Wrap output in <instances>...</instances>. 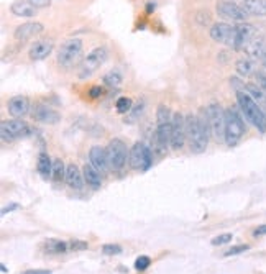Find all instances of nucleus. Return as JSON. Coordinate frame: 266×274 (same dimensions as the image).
Instances as JSON below:
<instances>
[{
  "mask_svg": "<svg viewBox=\"0 0 266 274\" xmlns=\"http://www.w3.org/2000/svg\"><path fill=\"white\" fill-rule=\"evenodd\" d=\"M53 48H54V45L51 40L36 41L32 48H30V60H33V61L44 60V58L49 56V53L53 51Z\"/></svg>",
  "mask_w": 266,
  "mask_h": 274,
  "instance_id": "nucleus-17",
  "label": "nucleus"
},
{
  "mask_svg": "<svg viewBox=\"0 0 266 274\" xmlns=\"http://www.w3.org/2000/svg\"><path fill=\"white\" fill-rule=\"evenodd\" d=\"M66 183L69 187L81 190L84 185V176L81 174V171L76 164H69L66 168Z\"/></svg>",
  "mask_w": 266,
  "mask_h": 274,
  "instance_id": "nucleus-20",
  "label": "nucleus"
},
{
  "mask_svg": "<svg viewBox=\"0 0 266 274\" xmlns=\"http://www.w3.org/2000/svg\"><path fill=\"white\" fill-rule=\"evenodd\" d=\"M261 64H263V67H265V69H266V56L263 58V60H261Z\"/></svg>",
  "mask_w": 266,
  "mask_h": 274,
  "instance_id": "nucleus-46",
  "label": "nucleus"
},
{
  "mask_svg": "<svg viewBox=\"0 0 266 274\" xmlns=\"http://www.w3.org/2000/svg\"><path fill=\"white\" fill-rule=\"evenodd\" d=\"M102 253L105 254V256H113V254L122 253V246H118V244H103Z\"/></svg>",
  "mask_w": 266,
  "mask_h": 274,
  "instance_id": "nucleus-34",
  "label": "nucleus"
},
{
  "mask_svg": "<svg viewBox=\"0 0 266 274\" xmlns=\"http://www.w3.org/2000/svg\"><path fill=\"white\" fill-rule=\"evenodd\" d=\"M105 153H107V159H108V166H110V169L120 171L123 166H125L128 150H127V145L123 143L122 140H118V138L112 140L110 143L107 145Z\"/></svg>",
  "mask_w": 266,
  "mask_h": 274,
  "instance_id": "nucleus-6",
  "label": "nucleus"
},
{
  "mask_svg": "<svg viewBox=\"0 0 266 274\" xmlns=\"http://www.w3.org/2000/svg\"><path fill=\"white\" fill-rule=\"evenodd\" d=\"M248 249H250L248 244H240V246H232L230 249H227L224 256H235V254L245 253V251H248Z\"/></svg>",
  "mask_w": 266,
  "mask_h": 274,
  "instance_id": "nucleus-37",
  "label": "nucleus"
},
{
  "mask_svg": "<svg viewBox=\"0 0 266 274\" xmlns=\"http://www.w3.org/2000/svg\"><path fill=\"white\" fill-rule=\"evenodd\" d=\"M33 119L41 122V123L54 125L61 120V117H59L56 110L49 109V107H46V105H36L34 107V112H33Z\"/></svg>",
  "mask_w": 266,
  "mask_h": 274,
  "instance_id": "nucleus-16",
  "label": "nucleus"
},
{
  "mask_svg": "<svg viewBox=\"0 0 266 274\" xmlns=\"http://www.w3.org/2000/svg\"><path fill=\"white\" fill-rule=\"evenodd\" d=\"M217 13H219V17L225 18V20L238 22V23H245V20L248 18V13L240 5H236L233 2H227V0L217 3Z\"/></svg>",
  "mask_w": 266,
  "mask_h": 274,
  "instance_id": "nucleus-11",
  "label": "nucleus"
},
{
  "mask_svg": "<svg viewBox=\"0 0 266 274\" xmlns=\"http://www.w3.org/2000/svg\"><path fill=\"white\" fill-rule=\"evenodd\" d=\"M236 99H238V107H240L241 114L245 115V119L248 120L256 130H260L261 133L266 131V115H265L263 109H261L245 91L236 92Z\"/></svg>",
  "mask_w": 266,
  "mask_h": 274,
  "instance_id": "nucleus-2",
  "label": "nucleus"
},
{
  "mask_svg": "<svg viewBox=\"0 0 266 274\" xmlns=\"http://www.w3.org/2000/svg\"><path fill=\"white\" fill-rule=\"evenodd\" d=\"M243 89H245L246 94H248L258 105H263L265 102H266V92L261 89L260 86H256V84H245Z\"/></svg>",
  "mask_w": 266,
  "mask_h": 274,
  "instance_id": "nucleus-27",
  "label": "nucleus"
},
{
  "mask_svg": "<svg viewBox=\"0 0 266 274\" xmlns=\"http://www.w3.org/2000/svg\"><path fill=\"white\" fill-rule=\"evenodd\" d=\"M100 176L102 174L99 173V171L94 168L91 163L84 166V181H86V183L91 185L92 189H99V187H100V184H102Z\"/></svg>",
  "mask_w": 266,
  "mask_h": 274,
  "instance_id": "nucleus-24",
  "label": "nucleus"
},
{
  "mask_svg": "<svg viewBox=\"0 0 266 274\" xmlns=\"http://www.w3.org/2000/svg\"><path fill=\"white\" fill-rule=\"evenodd\" d=\"M230 84H233L232 87H233V89H235L236 92H240V87L243 86V84H241V82H240L238 79H235V77H233V79H230Z\"/></svg>",
  "mask_w": 266,
  "mask_h": 274,
  "instance_id": "nucleus-44",
  "label": "nucleus"
},
{
  "mask_svg": "<svg viewBox=\"0 0 266 274\" xmlns=\"http://www.w3.org/2000/svg\"><path fill=\"white\" fill-rule=\"evenodd\" d=\"M39 33H43V25L38 22H28V23H23V25H20L17 30H15V38H17L18 41H28L30 38L39 35Z\"/></svg>",
  "mask_w": 266,
  "mask_h": 274,
  "instance_id": "nucleus-15",
  "label": "nucleus"
},
{
  "mask_svg": "<svg viewBox=\"0 0 266 274\" xmlns=\"http://www.w3.org/2000/svg\"><path fill=\"white\" fill-rule=\"evenodd\" d=\"M89 163H91L100 174H105L108 168H110V166H108L105 150L100 148V146H92L91 148V151H89Z\"/></svg>",
  "mask_w": 266,
  "mask_h": 274,
  "instance_id": "nucleus-14",
  "label": "nucleus"
},
{
  "mask_svg": "<svg viewBox=\"0 0 266 274\" xmlns=\"http://www.w3.org/2000/svg\"><path fill=\"white\" fill-rule=\"evenodd\" d=\"M261 107V109H263V112H265V115H266V102H265V104L263 105H260Z\"/></svg>",
  "mask_w": 266,
  "mask_h": 274,
  "instance_id": "nucleus-48",
  "label": "nucleus"
},
{
  "mask_svg": "<svg viewBox=\"0 0 266 274\" xmlns=\"http://www.w3.org/2000/svg\"><path fill=\"white\" fill-rule=\"evenodd\" d=\"M103 84H105L107 87H118V86L122 84V76H120V72H117V71L107 72V74L103 76Z\"/></svg>",
  "mask_w": 266,
  "mask_h": 274,
  "instance_id": "nucleus-30",
  "label": "nucleus"
},
{
  "mask_svg": "<svg viewBox=\"0 0 266 274\" xmlns=\"http://www.w3.org/2000/svg\"><path fill=\"white\" fill-rule=\"evenodd\" d=\"M12 13L17 17H23V18H30L34 17L36 13V7H33L30 2H25V0H18L12 5Z\"/></svg>",
  "mask_w": 266,
  "mask_h": 274,
  "instance_id": "nucleus-23",
  "label": "nucleus"
},
{
  "mask_svg": "<svg viewBox=\"0 0 266 274\" xmlns=\"http://www.w3.org/2000/svg\"><path fill=\"white\" fill-rule=\"evenodd\" d=\"M107 60V50L103 46L96 48L91 55H87L86 60H82L81 67H79V77L81 79H86V77H91L94 72H96L99 67L103 64V61Z\"/></svg>",
  "mask_w": 266,
  "mask_h": 274,
  "instance_id": "nucleus-7",
  "label": "nucleus"
},
{
  "mask_svg": "<svg viewBox=\"0 0 266 274\" xmlns=\"http://www.w3.org/2000/svg\"><path fill=\"white\" fill-rule=\"evenodd\" d=\"M151 150L145 143H135L130 150V164L133 169L146 171L151 168Z\"/></svg>",
  "mask_w": 266,
  "mask_h": 274,
  "instance_id": "nucleus-9",
  "label": "nucleus"
},
{
  "mask_svg": "<svg viewBox=\"0 0 266 274\" xmlns=\"http://www.w3.org/2000/svg\"><path fill=\"white\" fill-rule=\"evenodd\" d=\"M210 38L217 43H222V45H227L235 50L236 27H232L229 23H215L210 28Z\"/></svg>",
  "mask_w": 266,
  "mask_h": 274,
  "instance_id": "nucleus-10",
  "label": "nucleus"
},
{
  "mask_svg": "<svg viewBox=\"0 0 266 274\" xmlns=\"http://www.w3.org/2000/svg\"><path fill=\"white\" fill-rule=\"evenodd\" d=\"M256 79H258V86L266 92V69L265 71H258V74H256Z\"/></svg>",
  "mask_w": 266,
  "mask_h": 274,
  "instance_id": "nucleus-38",
  "label": "nucleus"
},
{
  "mask_svg": "<svg viewBox=\"0 0 266 274\" xmlns=\"http://www.w3.org/2000/svg\"><path fill=\"white\" fill-rule=\"evenodd\" d=\"M81 56H82V41L72 38V40H67L66 43H63L61 48H59L58 62H59V66L69 69V67H72L74 64H77Z\"/></svg>",
  "mask_w": 266,
  "mask_h": 274,
  "instance_id": "nucleus-4",
  "label": "nucleus"
},
{
  "mask_svg": "<svg viewBox=\"0 0 266 274\" xmlns=\"http://www.w3.org/2000/svg\"><path fill=\"white\" fill-rule=\"evenodd\" d=\"M253 235H255V237H261V235H266V225H260L258 228H255Z\"/></svg>",
  "mask_w": 266,
  "mask_h": 274,
  "instance_id": "nucleus-41",
  "label": "nucleus"
},
{
  "mask_svg": "<svg viewBox=\"0 0 266 274\" xmlns=\"http://www.w3.org/2000/svg\"><path fill=\"white\" fill-rule=\"evenodd\" d=\"M0 135H2V138L5 141L23 138V136L30 135V126L20 119L5 120L2 122V125H0Z\"/></svg>",
  "mask_w": 266,
  "mask_h": 274,
  "instance_id": "nucleus-8",
  "label": "nucleus"
},
{
  "mask_svg": "<svg viewBox=\"0 0 266 274\" xmlns=\"http://www.w3.org/2000/svg\"><path fill=\"white\" fill-rule=\"evenodd\" d=\"M241 8L255 17H265L266 15V0H245Z\"/></svg>",
  "mask_w": 266,
  "mask_h": 274,
  "instance_id": "nucleus-21",
  "label": "nucleus"
},
{
  "mask_svg": "<svg viewBox=\"0 0 266 274\" xmlns=\"http://www.w3.org/2000/svg\"><path fill=\"white\" fill-rule=\"evenodd\" d=\"M245 133V123L235 107L225 110V143L235 146Z\"/></svg>",
  "mask_w": 266,
  "mask_h": 274,
  "instance_id": "nucleus-3",
  "label": "nucleus"
},
{
  "mask_svg": "<svg viewBox=\"0 0 266 274\" xmlns=\"http://www.w3.org/2000/svg\"><path fill=\"white\" fill-rule=\"evenodd\" d=\"M169 122H172L171 110L166 105H160L158 107V123H169Z\"/></svg>",
  "mask_w": 266,
  "mask_h": 274,
  "instance_id": "nucleus-33",
  "label": "nucleus"
},
{
  "mask_svg": "<svg viewBox=\"0 0 266 274\" xmlns=\"http://www.w3.org/2000/svg\"><path fill=\"white\" fill-rule=\"evenodd\" d=\"M53 179L54 181L66 179V169H64V163L59 158H56L53 161Z\"/></svg>",
  "mask_w": 266,
  "mask_h": 274,
  "instance_id": "nucleus-29",
  "label": "nucleus"
},
{
  "mask_svg": "<svg viewBox=\"0 0 266 274\" xmlns=\"http://www.w3.org/2000/svg\"><path fill=\"white\" fill-rule=\"evenodd\" d=\"M205 115L209 120L210 131L217 141H225V112L219 104H210L205 107Z\"/></svg>",
  "mask_w": 266,
  "mask_h": 274,
  "instance_id": "nucleus-5",
  "label": "nucleus"
},
{
  "mask_svg": "<svg viewBox=\"0 0 266 274\" xmlns=\"http://www.w3.org/2000/svg\"><path fill=\"white\" fill-rule=\"evenodd\" d=\"M151 264V259L148 256H140L135 261V269L136 271H145V269H148V266Z\"/></svg>",
  "mask_w": 266,
  "mask_h": 274,
  "instance_id": "nucleus-36",
  "label": "nucleus"
},
{
  "mask_svg": "<svg viewBox=\"0 0 266 274\" xmlns=\"http://www.w3.org/2000/svg\"><path fill=\"white\" fill-rule=\"evenodd\" d=\"M100 87H94V89L91 91V97H92V99H97V97L99 95H100Z\"/></svg>",
  "mask_w": 266,
  "mask_h": 274,
  "instance_id": "nucleus-45",
  "label": "nucleus"
},
{
  "mask_svg": "<svg viewBox=\"0 0 266 274\" xmlns=\"http://www.w3.org/2000/svg\"><path fill=\"white\" fill-rule=\"evenodd\" d=\"M232 238H233V237H232V233H224V235H219V237H215L210 243L214 244V246H220V244L230 243Z\"/></svg>",
  "mask_w": 266,
  "mask_h": 274,
  "instance_id": "nucleus-35",
  "label": "nucleus"
},
{
  "mask_svg": "<svg viewBox=\"0 0 266 274\" xmlns=\"http://www.w3.org/2000/svg\"><path fill=\"white\" fill-rule=\"evenodd\" d=\"M255 38H256V30L253 25H248V23H240V25H236L235 50H246V46H248Z\"/></svg>",
  "mask_w": 266,
  "mask_h": 274,
  "instance_id": "nucleus-13",
  "label": "nucleus"
},
{
  "mask_svg": "<svg viewBox=\"0 0 266 274\" xmlns=\"http://www.w3.org/2000/svg\"><path fill=\"white\" fill-rule=\"evenodd\" d=\"M44 249L48 253H64L67 249V244L64 242H59V240H49V242L44 243Z\"/></svg>",
  "mask_w": 266,
  "mask_h": 274,
  "instance_id": "nucleus-28",
  "label": "nucleus"
},
{
  "mask_svg": "<svg viewBox=\"0 0 266 274\" xmlns=\"http://www.w3.org/2000/svg\"><path fill=\"white\" fill-rule=\"evenodd\" d=\"M209 120H207L205 110L200 117L187 115L186 117V138L189 141V148L194 153H202L209 145Z\"/></svg>",
  "mask_w": 266,
  "mask_h": 274,
  "instance_id": "nucleus-1",
  "label": "nucleus"
},
{
  "mask_svg": "<svg viewBox=\"0 0 266 274\" xmlns=\"http://www.w3.org/2000/svg\"><path fill=\"white\" fill-rule=\"evenodd\" d=\"M33 7H48L49 5V0H28Z\"/></svg>",
  "mask_w": 266,
  "mask_h": 274,
  "instance_id": "nucleus-40",
  "label": "nucleus"
},
{
  "mask_svg": "<svg viewBox=\"0 0 266 274\" xmlns=\"http://www.w3.org/2000/svg\"><path fill=\"white\" fill-rule=\"evenodd\" d=\"M171 131H172V122H169V123H158L156 143L160 145V148L165 150L167 143H171Z\"/></svg>",
  "mask_w": 266,
  "mask_h": 274,
  "instance_id": "nucleus-22",
  "label": "nucleus"
},
{
  "mask_svg": "<svg viewBox=\"0 0 266 274\" xmlns=\"http://www.w3.org/2000/svg\"><path fill=\"white\" fill-rule=\"evenodd\" d=\"M28 109H30V102L27 97H23V95L13 97V99L8 102V112H10V115L15 117V119H22V117H25L28 114Z\"/></svg>",
  "mask_w": 266,
  "mask_h": 274,
  "instance_id": "nucleus-18",
  "label": "nucleus"
},
{
  "mask_svg": "<svg viewBox=\"0 0 266 274\" xmlns=\"http://www.w3.org/2000/svg\"><path fill=\"white\" fill-rule=\"evenodd\" d=\"M235 69H236V72H238L240 76L248 77V76L255 74V72H256V64H255V61L251 60L250 56L248 58H241V60L236 61Z\"/></svg>",
  "mask_w": 266,
  "mask_h": 274,
  "instance_id": "nucleus-25",
  "label": "nucleus"
},
{
  "mask_svg": "<svg viewBox=\"0 0 266 274\" xmlns=\"http://www.w3.org/2000/svg\"><path fill=\"white\" fill-rule=\"evenodd\" d=\"M17 209H18V204H12V205H8V207H3L2 215H7L8 212H13V210H17Z\"/></svg>",
  "mask_w": 266,
  "mask_h": 274,
  "instance_id": "nucleus-43",
  "label": "nucleus"
},
{
  "mask_svg": "<svg viewBox=\"0 0 266 274\" xmlns=\"http://www.w3.org/2000/svg\"><path fill=\"white\" fill-rule=\"evenodd\" d=\"M132 107H133V102L132 99H128V97H120L115 104V109L118 114H128V112L132 110Z\"/></svg>",
  "mask_w": 266,
  "mask_h": 274,
  "instance_id": "nucleus-32",
  "label": "nucleus"
},
{
  "mask_svg": "<svg viewBox=\"0 0 266 274\" xmlns=\"http://www.w3.org/2000/svg\"><path fill=\"white\" fill-rule=\"evenodd\" d=\"M246 53L253 60H263L266 56V36H256L253 41L246 46Z\"/></svg>",
  "mask_w": 266,
  "mask_h": 274,
  "instance_id": "nucleus-19",
  "label": "nucleus"
},
{
  "mask_svg": "<svg viewBox=\"0 0 266 274\" xmlns=\"http://www.w3.org/2000/svg\"><path fill=\"white\" fill-rule=\"evenodd\" d=\"M143 110H145V102H141V104H136L135 107H133V110H130L127 114L125 122H128V123H135V122L141 117Z\"/></svg>",
  "mask_w": 266,
  "mask_h": 274,
  "instance_id": "nucleus-31",
  "label": "nucleus"
},
{
  "mask_svg": "<svg viewBox=\"0 0 266 274\" xmlns=\"http://www.w3.org/2000/svg\"><path fill=\"white\" fill-rule=\"evenodd\" d=\"M38 173L41 174L44 179L53 176V161L46 153H39L38 156Z\"/></svg>",
  "mask_w": 266,
  "mask_h": 274,
  "instance_id": "nucleus-26",
  "label": "nucleus"
},
{
  "mask_svg": "<svg viewBox=\"0 0 266 274\" xmlns=\"http://www.w3.org/2000/svg\"><path fill=\"white\" fill-rule=\"evenodd\" d=\"M0 268H2V273H7V271H8V269L5 268V264H2V266H0Z\"/></svg>",
  "mask_w": 266,
  "mask_h": 274,
  "instance_id": "nucleus-47",
  "label": "nucleus"
},
{
  "mask_svg": "<svg viewBox=\"0 0 266 274\" xmlns=\"http://www.w3.org/2000/svg\"><path fill=\"white\" fill-rule=\"evenodd\" d=\"M69 246H71V249H87V242H71V244H69Z\"/></svg>",
  "mask_w": 266,
  "mask_h": 274,
  "instance_id": "nucleus-39",
  "label": "nucleus"
},
{
  "mask_svg": "<svg viewBox=\"0 0 266 274\" xmlns=\"http://www.w3.org/2000/svg\"><path fill=\"white\" fill-rule=\"evenodd\" d=\"M23 274H51V271H48V269H43V271H39V269H28Z\"/></svg>",
  "mask_w": 266,
  "mask_h": 274,
  "instance_id": "nucleus-42",
  "label": "nucleus"
},
{
  "mask_svg": "<svg viewBox=\"0 0 266 274\" xmlns=\"http://www.w3.org/2000/svg\"><path fill=\"white\" fill-rule=\"evenodd\" d=\"M186 119L179 112L172 115V131H171V148L181 150L186 141Z\"/></svg>",
  "mask_w": 266,
  "mask_h": 274,
  "instance_id": "nucleus-12",
  "label": "nucleus"
}]
</instances>
